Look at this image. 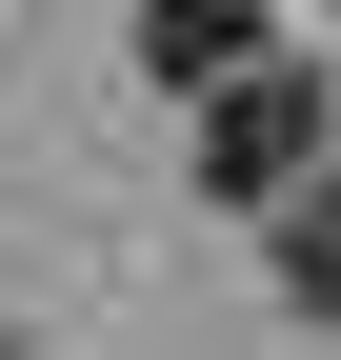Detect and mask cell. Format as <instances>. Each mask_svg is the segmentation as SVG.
<instances>
[{
    "label": "cell",
    "mask_w": 341,
    "mask_h": 360,
    "mask_svg": "<svg viewBox=\"0 0 341 360\" xmlns=\"http://www.w3.org/2000/svg\"><path fill=\"white\" fill-rule=\"evenodd\" d=\"M181 120H201V200H241V220H281L321 180V60H281V40L221 80V101H181Z\"/></svg>",
    "instance_id": "obj_1"
},
{
    "label": "cell",
    "mask_w": 341,
    "mask_h": 360,
    "mask_svg": "<svg viewBox=\"0 0 341 360\" xmlns=\"http://www.w3.org/2000/svg\"><path fill=\"white\" fill-rule=\"evenodd\" d=\"M0 360H20V340H0Z\"/></svg>",
    "instance_id": "obj_4"
},
{
    "label": "cell",
    "mask_w": 341,
    "mask_h": 360,
    "mask_svg": "<svg viewBox=\"0 0 341 360\" xmlns=\"http://www.w3.org/2000/svg\"><path fill=\"white\" fill-rule=\"evenodd\" d=\"M141 60L181 80V101H221V80L261 60V0H141Z\"/></svg>",
    "instance_id": "obj_2"
},
{
    "label": "cell",
    "mask_w": 341,
    "mask_h": 360,
    "mask_svg": "<svg viewBox=\"0 0 341 360\" xmlns=\"http://www.w3.org/2000/svg\"><path fill=\"white\" fill-rule=\"evenodd\" d=\"M261 240H281V300H302V321H341V160H321L302 200L261 220Z\"/></svg>",
    "instance_id": "obj_3"
}]
</instances>
